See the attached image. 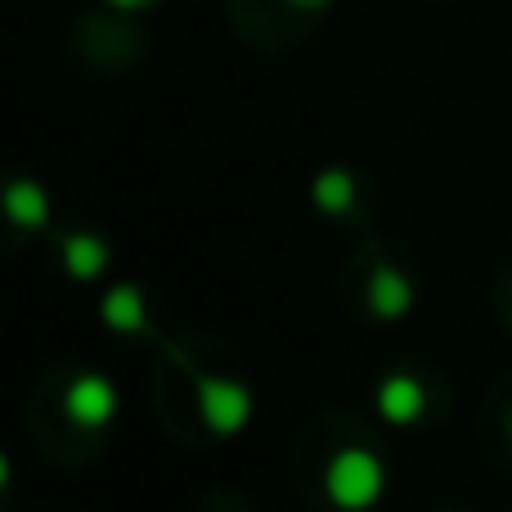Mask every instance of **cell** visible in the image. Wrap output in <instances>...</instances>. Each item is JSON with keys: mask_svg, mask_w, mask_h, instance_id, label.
Wrapping results in <instances>:
<instances>
[{"mask_svg": "<svg viewBox=\"0 0 512 512\" xmlns=\"http://www.w3.org/2000/svg\"><path fill=\"white\" fill-rule=\"evenodd\" d=\"M387 490V463L369 445H346L324 472V495L337 512H369Z\"/></svg>", "mask_w": 512, "mask_h": 512, "instance_id": "6da1fadb", "label": "cell"}, {"mask_svg": "<svg viewBox=\"0 0 512 512\" xmlns=\"http://www.w3.org/2000/svg\"><path fill=\"white\" fill-rule=\"evenodd\" d=\"M198 378V414H203L212 436H239L252 423V387L239 378H216V373H194Z\"/></svg>", "mask_w": 512, "mask_h": 512, "instance_id": "7a4b0ae2", "label": "cell"}, {"mask_svg": "<svg viewBox=\"0 0 512 512\" xmlns=\"http://www.w3.org/2000/svg\"><path fill=\"white\" fill-rule=\"evenodd\" d=\"M117 405H122V396H117L108 373H95V369L72 373L68 387H63V414H68V423L81 427V432H104V427H113Z\"/></svg>", "mask_w": 512, "mask_h": 512, "instance_id": "3957f363", "label": "cell"}, {"mask_svg": "<svg viewBox=\"0 0 512 512\" xmlns=\"http://www.w3.org/2000/svg\"><path fill=\"white\" fill-rule=\"evenodd\" d=\"M414 279H409L400 265H373V279H369V310L373 319H387V324H396V319H405L409 310H414Z\"/></svg>", "mask_w": 512, "mask_h": 512, "instance_id": "277c9868", "label": "cell"}, {"mask_svg": "<svg viewBox=\"0 0 512 512\" xmlns=\"http://www.w3.org/2000/svg\"><path fill=\"white\" fill-rule=\"evenodd\" d=\"M0 212L18 234H41L50 230V194L36 180H9L0 189Z\"/></svg>", "mask_w": 512, "mask_h": 512, "instance_id": "5b68a950", "label": "cell"}, {"mask_svg": "<svg viewBox=\"0 0 512 512\" xmlns=\"http://www.w3.org/2000/svg\"><path fill=\"white\" fill-rule=\"evenodd\" d=\"M378 414L391 427H414L427 414V387L414 373H391L378 382Z\"/></svg>", "mask_w": 512, "mask_h": 512, "instance_id": "8992f818", "label": "cell"}, {"mask_svg": "<svg viewBox=\"0 0 512 512\" xmlns=\"http://www.w3.org/2000/svg\"><path fill=\"white\" fill-rule=\"evenodd\" d=\"M59 256H63V270L81 283L99 279V274L108 270V243L90 230H63L59 234Z\"/></svg>", "mask_w": 512, "mask_h": 512, "instance_id": "52a82bcc", "label": "cell"}, {"mask_svg": "<svg viewBox=\"0 0 512 512\" xmlns=\"http://www.w3.org/2000/svg\"><path fill=\"white\" fill-rule=\"evenodd\" d=\"M310 203H315L324 216H333V221H346V216H355V207H360V189H355V176H351L346 167L319 171L315 185H310Z\"/></svg>", "mask_w": 512, "mask_h": 512, "instance_id": "ba28073f", "label": "cell"}, {"mask_svg": "<svg viewBox=\"0 0 512 512\" xmlns=\"http://www.w3.org/2000/svg\"><path fill=\"white\" fill-rule=\"evenodd\" d=\"M99 315H104V324L113 328V333H126V337H149V310H144V297L140 288H131V283H122V288H113L104 297V306H99Z\"/></svg>", "mask_w": 512, "mask_h": 512, "instance_id": "9c48e42d", "label": "cell"}, {"mask_svg": "<svg viewBox=\"0 0 512 512\" xmlns=\"http://www.w3.org/2000/svg\"><path fill=\"white\" fill-rule=\"evenodd\" d=\"M108 5H117V9H144V5H153V0H108Z\"/></svg>", "mask_w": 512, "mask_h": 512, "instance_id": "30bf717a", "label": "cell"}, {"mask_svg": "<svg viewBox=\"0 0 512 512\" xmlns=\"http://www.w3.org/2000/svg\"><path fill=\"white\" fill-rule=\"evenodd\" d=\"M9 486V459H5V450H0V490Z\"/></svg>", "mask_w": 512, "mask_h": 512, "instance_id": "8fae6325", "label": "cell"}, {"mask_svg": "<svg viewBox=\"0 0 512 512\" xmlns=\"http://www.w3.org/2000/svg\"><path fill=\"white\" fill-rule=\"evenodd\" d=\"M292 5H297V9H324L328 0H292Z\"/></svg>", "mask_w": 512, "mask_h": 512, "instance_id": "7c38bea8", "label": "cell"}, {"mask_svg": "<svg viewBox=\"0 0 512 512\" xmlns=\"http://www.w3.org/2000/svg\"><path fill=\"white\" fill-rule=\"evenodd\" d=\"M508 436H512V414H508Z\"/></svg>", "mask_w": 512, "mask_h": 512, "instance_id": "4fadbf2b", "label": "cell"}]
</instances>
